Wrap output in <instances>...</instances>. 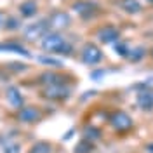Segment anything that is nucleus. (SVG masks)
Instances as JSON below:
<instances>
[{"label":"nucleus","instance_id":"24","mask_svg":"<svg viewBox=\"0 0 153 153\" xmlns=\"http://www.w3.org/2000/svg\"><path fill=\"white\" fill-rule=\"evenodd\" d=\"M7 66H9L10 70H14V71H23V70H26V66H25L23 63H9Z\"/></svg>","mask_w":153,"mask_h":153},{"label":"nucleus","instance_id":"17","mask_svg":"<svg viewBox=\"0 0 153 153\" xmlns=\"http://www.w3.org/2000/svg\"><path fill=\"white\" fill-rule=\"evenodd\" d=\"M144 54H146V49L143 47V45H139V47H134L131 49V54H129V61H132V63H139L141 59L144 57Z\"/></svg>","mask_w":153,"mask_h":153},{"label":"nucleus","instance_id":"2","mask_svg":"<svg viewBox=\"0 0 153 153\" xmlns=\"http://www.w3.org/2000/svg\"><path fill=\"white\" fill-rule=\"evenodd\" d=\"M49 31H51L49 19H42L38 23L30 25L28 28L25 30V37H26V40H37V38H44Z\"/></svg>","mask_w":153,"mask_h":153},{"label":"nucleus","instance_id":"19","mask_svg":"<svg viewBox=\"0 0 153 153\" xmlns=\"http://www.w3.org/2000/svg\"><path fill=\"white\" fill-rule=\"evenodd\" d=\"M92 148H94L92 141H89V139H82L80 143L76 144L75 153H91L92 152Z\"/></svg>","mask_w":153,"mask_h":153},{"label":"nucleus","instance_id":"15","mask_svg":"<svg viewBox=\"0 0 153 153\" xmlns=\"http://www.w3.org/2000/svg\"><path fill=\"white\" fill-rule=\"evenodd\" d=\"M120 5L129 14H137V12H141V9H143V5L137 0H120Z\"/></svg>","mask_w":153,"mask_h":153},{"label":"nucleus","instance_id":"26","mask_svg":"<svg viewBox=\"0 0 153 153\" xmlns=\"http://www.w3.org/2000/svg\"><path fill=\"white\" fill-rule=\"evenodd\" d=\"M144 148H146V152H148V153H153V143H148Z\"/></svg>","mask_w":153,"mask_h":153},{"label":"nucleus","instance_id":"9","mask_svg":"<svg viewBox=\"0 0 153 153\" xmlns=\"http://www.w3.org/2000/svg\"><path fill=\"white\" fill-rule=\"evenodd\" d=\"M49 23H51V28L54 30H65L71 25V18L68 12H63V10H57L54 12L51 18H49Z\"/></svg>","mask_w":153,"mask_h":153},{"label":"nucleus","instance_id":"13","mask_svg":"<svg viewBox=\"0 0 153 153\" xmlns=\"http://www.w3.org/2000/svg\"><path fill=\"white\" fill-rule=\"evenodd\" d=\"M0 52H16L25 57H31V54L18 42H0Z\"/></svg>","mask_w":153,"mask_h":153},{"label":"nucleus","instance_id":"3","mask_svg":"<svg viewBox=\"0 0 153 153\" xmlns=\"http://www.w3.org/2000/svg\"><path fill=\"white\" fill-rule=\"evenodd\" d=\"M70 94H71V89L66 84H63V85H51L42 91V96L45 99H51V101H65V99L70 97Z\"/></svg>","mask_w":153,"mask_h":153},{"label":"nucleus","instance_id":"7","mask_svg":"<svg viewBox=\"0 0 153 153\" xmlns=\"http://www.w3.org/2000/svg\"><path fill=\"white\" fill-rule=\"evenodd\" d=\"M96 37L101 44H113L120 38V30L111 26V25H106V26H101L96 31Z\"/></svg>","mask_w":153,"mask_h":153},{"label":"nucleus","instance_id":"22","mask_svg":"<svg viewBox=\"0 0 153 153\" xmlns=\"http://www.w3.org/2000/svg\"><path fill=\"white\" fill-rule=\"evenodd\" d=\"M38 61L44 65H49V66H63V63L59 59H52V57H38Z\"/></svg>","mask_w":153,"mask_h":153},{"label":"nucleus","instance_id":"1","mask_svg":"<svg viewBox=\"0 0 153 153\" xmlns=\"http://www.w3.org/2000/svg\"><path fill=\"white\" fill-rule=\"evenodd\" d=\"M40 45L42 49L45 51V52H54V54H71V44L68 42L66 38L63 37L61 33H56V31H49L45 37L42 38V42H40Z\"/></svg>","mask_w":153,"mask_h":153},{"label":"nucleus","instance_id":"11","mask_svg":"<svg viewBox=\"0 0 153 153\" xmlns=\"http://www.w3.org/2000/svg\"><path fill=\"white\" fill-rule=\"evenodd\" d=\"M137 106L144 111H152L153 110V89H143L137 92Z\"/></svg>","mask_w":153,"mask_h":153},{"label":"nucleus","instance_id":"12","mask_svg":"<svg viewBox=\"0 0 153 153\" xmlns=\"http://www.w3.org/2000/svg\"><path fill=\"white\" fill-rule=\"evenodd\" d=\"M7 101L10 103V106H14V108H18V110H21L23 108V105H25V99H23V94L19 92V89L18 87H14V85H10L7 87Z\"/></svg>","mask_w":153,"mask_h":153},{"label":"nucleus","instance_id":"16","mask_svg":"<svg viewBox=\"0 0 153 153\" xmlns=\"http://www.w3.org/2000/svg\"><path fill=\"white\" fill-rule=\"evenodd\" d=\"M28 153H54V146L47 141H37L35 144H31Z\"/></svg>","mask_w":153,"mask_h":153},{"label":"nucleus","instance_id":"27","mask_svg":"<svg viewBox=\"0 0 153 153\" xmlns=\"http://www.w3.org/2000/svg\"><path fill=\"white\" fill-rule=\"evenodd\" d=\"M0 23H2V14H0Z\"/></svg>","mask_w":153,"mask_h":153},{"label":"nucleus","instance_id":"21","mask_svg":"<svg viewBox=\"0 0 153 153\" xmlns=\"http://www.w3.org/2000/svg\"><path fill=\"white\" fill-rule=\"evenodd\" d=\"M5 30H18L21 26V23H19L18 18H14V16H9V18L5 19Z\"/></svg>","mask_w":153,"mask_h":153},{"label":"nucleus","instance_id":"10","mask_svg":"<svg viewBox=\"0 0 153 153\" xmlns=\"http://www.w3.org/2000/svg\"><path fill=\"white\" fill-rule=\"evenodd\" d=\"M66 76H63L61 73H54V71H44L42 75L38 76V84H42V85L45 87H51V85H63V84H66V80H65Z\"/></svg>","mask_w":153,"mask_h":153},{"label":"nucleus","instance_id":"5","mask_svg":"<svg viewBox=\"0 0 153 153\" xmlns=\"http://www.w3.org/2000/svg\"><path fill=\"white\" fill-rule=\"evenodd\" d=\"M73 10H75L80 18L91 19L99 12V5L96 2H91V0H78V2L73 4Z\"/></svg>","mask_w":153,"mask_h":153},{"label":"nucleus","instance_id":"6","mask_svg":"<svg viewBox=\"0 0 153 153\" xmlns=\"http://www.w3.org/2000/svg\"><path fill=\"white\" fill-rule=\"evenodd\" d=\"M80 57H82V63H85V65H97L103 59V52L94 44H85L84 49H82V56Z\"/></svg>","mask_w":153,"mask_h":153},{"label":"nucleus","instance_id":"25","mask_svg":"<svg viewBox=\"0 0 153 153\" xmlns=\"http://www.w3.org/2000/svg\"><path fill=\"white\" fill-rule=\"evenodd\" d=\"M103 75H105V71L99 70V71H94V73H92V78H94V80H99V76H103Z\"/></svg>","mask_w":153,"mask_h":153},{"label":"nucleus","instance_id":"4","mask_svg":"<svg viewBox=\"0 0 153 153\" xmlns=\"http://www.w3.org/2000/svg\"><path fill=\"white\" fill-rule=\"evenodd\" d=\"M110 124L113 127V131H117V132H127V131L132 127V118L125 113V111H120V110H118V111L111 113Z\"/></svg>","mask_w":153,"mask_h":153},{"label":"nucleus","instance_id":"8","mask_svg":"<svg viewBox=\"0 0 153 153\" xmlns=\"http://www.w3.org/2000/svg\"><path fill=\"white\" fill-rule=\"evenodd\" d=\"M40 118H42V113L35 106H23L18 111V120L23 124H33V122H38Z\"/></svg>","mask_w":153,"mask_h":153},{"label":"nucleus","instance_id":"20","mask_svg":"<svg viewBox=\"0 0 153 153\" xmlns=\"http://www.w3.org/2000/svg\"><path fill=\"white\" fill-rule=\"evenodd\" d=\"M115 52L120 57H129L131 49H129V45H127L125 42H117V44H115Z\"/></svg>","mask_w":153,"mask_h":153},{"label":"nucleus","instance_id":"28","mask_svg":"<svg viewBox=\"0 0 153 153\" xmlns=\"http://www.w3.org/2000/svg\"><path fill=\"white\" fill-rule=\"evenodd\" d=\"M152 57H153V49H152Z\"/></svg>","mask_w":153,"mask_h":153},{"label":"nucleus","instance_id":"14","mask_svg":"<svg viewBox=\"0 0 153 153\" xmlns=\"http://www.w3.org/2000/svg\"><path fill=\"white\" fill-rule=\"evenodd\" d=\"M38 10V5L35 0H25L21 5H19V14L23 16V18H33L35 14H37Z\"/></svg>","mask_w":153,"mask_h":153},{"label":"nucleus","instance_id":"23","mask_svg":"<svg viewBox=\"0 0 153 153\" xmlns=\"http://www.w3.org/2000/svg\"><path fill=\"white\" fill-rule=\"evenodd\" d=\"M4 150H5V153H18L19 152V146H18V144H14V143H7Z\"/></svg>","mask_w":153,"mask_h":153},{"label":"nucleus","instance_id":"18","mask_svg":"<svg viewBox=\"0 0 153 153\" xmlns=\"http://www.w3.org/2000/svg\"><path fill=\"white\" fill-rule=\"evenodd\" d=\"M101 137V132L96 129V127H91V125H87L85 129H84V139H89V141H96V139H99Z\"/></svg>","mask_w":153,"mask_h":153}]
</instances>
